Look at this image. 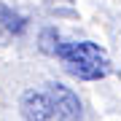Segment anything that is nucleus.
I'll use <instances>...</instances> for the list:
<instances>
[{"label":"nucleus","instance_id":"f257e3e1","mask_svg":"<svg viewBox=\"0 0 121 121\" xmlns=\"http://www.w3.org/2000/svg\"><path fill=\"white\" fill-rule=\"evenodd\" d=\"M59 59H65L67 73L81 78V81H99L110 73V59L105 54V48H99L91 40H81V43H59L56 54Z\"/></svg>","mask_w":121,"mask_h":121},{"label":"nucleus","instance_id":"f03ea898","mask_svg":"<svg viewBox=\"0 0 121 121\" xmlns=\"http://www.w3.org/2000/svg\"><path fill=\"white\" fill-rule=\"evenodd\" d=\"M46 97H48L51 110L59 121H78L81 118V99L75 97L73 89L62 86V83H48Z\"/></svg>","mask_w":121,"mask_h":121},{"label":"nucleus","instance_id":"7ed1b4c3","mask_svg":"<svg viewBox=\"0 0 121 121\" xmlns=\"http://www.w3.org/2000/svg\"><path fill=\"white\" fill-rule=\"evenodd\" d=\"M19 110H22L24 121H51L54 118V110H51V102H48L46 91H35V89H27L22 94Z\"/></svg>","mask_w":121,"mask_h":121},{"label":"nucleus","instance_id":"20e7f679","mask_svg":"<svg viewBox=\"0 0 121 121\" xmlns=\"http://www.w3.org/2000/svg\"><path fill=\"white\" fill-rule=\"evenodd\" d=\"M0 24H3L8 32H13V35H22L27 30V19L22 16V13L11 11L5 3H0Z\"/></svg>","mask_w":121,"mask_h":121},{"label":"nucleus","instance_id":"39448f33","mask_svg":"<svg viewBox=\"0 0 121 121\" xmlns=\"http://www.w3.org/2000/svg\"><path fill=\"white\" fill-rule=\"evenodd\" d=\"M56 48H59V35H56L54 27H46L40 32V51L43 54H56Z\"/></svg>","mask_w":121,"mask_h":121}]
</instances>
